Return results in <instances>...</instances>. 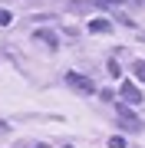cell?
Listing matches in <instances>:
<instances>
[{
    "mask_svg": "<svg viewBox=\"0 0 145 148\" xmlns=\"http://www.w3.org/2000/svg\"><path fill=\"white\" fill-rule=\"evenodd\" d=\"M135 76L145 82V59H139V63H135Z\"/></svg>",
    "mask_w": 145,
    "mask_h": 148,
    "instance_id": "obj_6",
    "label": "cell"
},
{
    "mask_svg": "<svg viewBox=\"0 0 145 148\" xmlns=\"http://www.w3.org/2000/svg\"><path fill=\"white\" fill-rule=\"evenodd\" d=\"M109 148H125V138L122 135H112V138H109Z\"/></svg>",
    "mask_w": 145,
    "mask_h": 148,
    "instance_id": "obj_5",
    "label": "cell"
},
{
    "mask_svg": "<svg viewBox=\"0 0 145 148\" xmlns=\"http://www.w3.org/2000/svg\"><path fill=\"white\" fill-rule=\"evenodd\" d=\"M89 30H92V33H112V23H109V20H92Z\"/></svg>",
    "mask_w": 145,
    "mask_h": 148,
    "instance_id": "obj_4",
    "label": "cell"
},
{
    "mask_svg": "<svg viewBox=\"0 0 145 148\" xmlns=\"http://www.w3.org/2000/svg\"><path fill=\"white\" fill-rule=\"evenodd\" d=\"M30 148H46V145H30Z\"/></svg>",
    "mask_w": 145,
    "mask_h": 148,
    "instance_id": "obj_10",
    "label": "cell"
},
{
    "mask_svg": "<svg viewBox=\"0 0 145 148\" xmlns=\"http://www.w3.org/2000/svg\"><path fill=\"white\" fill-rule=\"evenodd\" d=\"M66 148H73V145H66Z\"/></svg>",
    "mask_w": 145,
    "mask_h": 148,
    "instance_id": "obj_12",
    "label": "cell"
},
{
    "mask_svg": "<svg viewBox=\"0 0 145 148\" xmlns=\"http://www.w3.org/2000/svg\"><path fill=\"white\" fill-rule=\"evenodd\" d=\"M66 82H69L76 92H86V95L96 92V82H92L89 76H82V73H66Z\"/></svg>",
    "mask_w": 145,
    "mask_h": 148,
    "instance_id": "obj_2",
    "label": "cell"
},
{
    "mask_svg": "<svg viewBox=\"0 0 145 148\" xmlns=\"http://www.w3.org/2000/svg\"><path fill=\"white\" fill-rule=\"evenodd\" d=\"M10 20H13V16H10V10H0V27H7Z\"/></svg>",
    "mask_w": 145,
    "mask_h": 148,
    "instance_id": "obj_7",
    "label": "cell"
},
{
    "mask_svg": "<svg viewBox=\"0 0 145 148\" xmlns=\"http://www.w3.org/2000/svg\"><path fill=\"white\" fill-rule=\"evenodd\" d=\"M119 122H122V128H132V132H139V128L145 125V122L135 115V112L129 109V106H119Z\"/></svg>",
    "mask_w": 145,
    "mask_h": 148,
    "instance_id": "obj_3",
    "label": "cell"
},
{
    "mask_svg": "<svg viewBox=\"0 0 145 148\" xmlns=\"http://www.w3.org/2000/svg\"><path fill=\"white\" fill-rule=\"evenodd\" d=\"M96 3H99V7H109V3H112V0H96Z\"/></svg>",
    "mask_w": 145,
    "mask_h": 148,
    "instance_id": "obj_9",
    "label": "cell"
},
{
    "mask_svg": "<svg viewBox=\"0 0 145 148\" xmlns=\"http://www.w3.org/2000/svg\"><path fill=\"white\" fill-rule=\"evenodd\" d=\"M119 95H122V99L125 102H129V106H142V102H145V95H142V89H139V86H135V82H119Z\"/></svg>",
    "mask_w": 145,
    "mask_h": 148,
    "instance_id": "obj_1",
    "label": "cell"
},
{
    "mask_svg": "<svg viewBox=\"0 0 145 148\" xmlns=\"http://www.w3.org/2000/svg\"><path fill=\"white\" fill-rule=\"evenodd\" d=\"M109 73H112L115 79H119V73H122V69H119V63H115V59H109Z\"/></svg>",
    "mask_w": 145,
    "mask_h": 148,
    "instance_id": "obj_8",
    "label": "cell"
},
{
    "mask_svg": "<svg viewBox=\"0 0 145 148\" xmlns=\"http://www.w3.org/2000/svg\"><path fill=\"white\" fill-rule=\"evenodd\" d=\"M112 3H125V0H112Z\"/></svg>",
    "mask_w": 145,
    "mask_h": 148,
    "instance_id": "obj_11",
    "label": "cell"
}]
</instances>
